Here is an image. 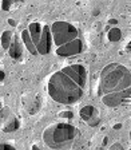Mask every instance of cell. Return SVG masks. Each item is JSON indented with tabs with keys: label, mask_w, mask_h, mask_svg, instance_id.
<instances>
[{
	"label": "cell",
	"mask_w": 131,
	"mask_h": 150,
	"mask_svg": "<svg viewBox=\"0 0 131 150\" xmlns=\"http://www.w3.org/2000/svg\"><path fill=\"white\" fill-rule=\"evenodd\" d=\"M87 70L82 64L67 66L56 71L48 81V94L55 102L71 105L78 102L84 93Z\"/></svg>",
	"instance_id": "cell-1"
},
{
	"label": "cell",
	"mask_w": 131,
	"mask_h": 150,
	"mask_svg": "<svg viewBox=\"0 0 131 150\" xmlns=\"http://www.w3.org/2000/svg\"><path fill=\"white\" fill-rule=\"evenodd\" d=\"M102 102L108 107H118L131 95L130 70L119 63H110L102 70L99 82Z\"/></svg>",
	"instance_id": "cell-2"
},
{
	"label": "cell",
	"mask_w": 131,
	"mask_h": 150,
	"mask_svg": "<svg viewBox=\"0 0 131 150\" xmlns=\"http://www.w3.org/2000/svg\"><path fill=\"white\" fill-rule=\"evenodd\" d=\"M78 133V129L70 123H54L44 130L43 141L51 149H63L74 142Z\"/></svg>",
	"instance_id": "cell-3"
},
{
	"label": "cell",
	"mask_w": 131,
	"mask_h": 150,
	"mask_svg": "<svg viewBox=\"0 0 131 150\" xmlns=\"http://www.w3.org/2000/svg\"><path fill=\"white\" fill-rule=\"evenodd\" d=\"M50 31L56 47L78 39V30L68 22H55L52 27H50Z\"/></svg>",
	"instance_id": "cell-4"
},
{
	"label": "cell",
	"mask_w": 131,
	"mask_h": 150,
	"mask_svg": "<svg viewBox=\"0 0 131 150\" xmlns=\"http://www.w3.org/2000/svg\"><path fill=\"white\" fill-rule=\"evenodd\" d=\"M51 44H52V36H51V31L48 25H43L42 27V34L40 38L37 39V42L35 43V48H36L37 54L46 55L50 52Z\"/></svg>",
	"instance_id": "cell-5"
},
{
	"label": "cell",
	"mask_w": 131,
	"mask_h": 150,
	"mask_svg": "<svg viewBox=\"0 0 131 150\" xmlns=\"http://www.w3.org/2000/svg\"><path fill=\"white\" fill-rule=\"evenodd\" d=\"M82 51H83V42H82L80 39L71 40V42H68V43H66L56 48V54L59 56H63V58L78 55Z\"/></svg>",
	"instance_id": "cell-6"
},
{
	"label": "cell",
	"mask_w": 131,
	"mask_h": 150,
	"mask_svg": "<svg viewBox=\"0 0 131 150\" xmlns=\"http://www.w3.org/2000/svg\"><path fill=\"white\" fill-rule=\"evenodd\" d=\"M8 52L12 59H20V58H22L23 48H22V43H20L18 36L12 38V42H11V44H9V47H8Z\"/></svg>",
	"instance_id": "cell-7"
},
{
	"label": "cell",
	"mask_w": 131,
	"mask_h": 150,
	"mask_svg": "<svg viewBox=\"0 0 131 150\" xmlns=\"http://www.w3.org/2000/svg\"><path fill=\"white\" fill-rule=\"evenodd\" d=\"M19 126H20L19 119L13 115H8V118L4 121L1 130H3L4 133H13V131H16L19 129Z\"/></svg>",
	"instance_id": "cell-8"
},
{
	"label": "cell",
	"mask_w": 131,
	"mask_h": 150,
	"mask_svg": "<svg viewBox=\"0 0 131 150\" xmlns=\"http://www.w3.org/2000/svg\"><path fill=\"white\" fill-rule=\"evenodd\" d=\"M28 34H30V36H31L32 42H34V44L37 42V39L40 38V34H42V25L39 24L37 22H32L30 23V25H28Z\"/></svg>",
	"instance_id": "cell-9"
},
{
	"label": "cell",
	"mask_w": 131,
	"mask_h": 150,
	"mask_svg": "<svg viewBox=\"0 0 131 150\" xmlns=\"http://www.w3.org/2000/svg\"><path fill=\"white\" fill-rule=\"evenodd\" d=\"M80 118L83 119V121H86V122H88L92 117H95L96 115V110H95V107H92V106H90V105H87V106H84V107H82L80 109Z\"/></svg>",
	"instance_id": "cell-10"
},
{
	"label": "cell",
	"mask_w": 131,
	"mask_h": 150,
	"mask_svg": "<svg viewBox=\"0 0 131 150\" xmlns=\"http://www.w3.org/2000/svg\"><path fill=\"white\" fill-rule=\"evenodd\" d=\"M22 39H23V43H24L25 47H27V50L30 51L32 55H36L37 52H36V48H35V44H34V42H32V39H31V36H30L27 30H24V31L22 32Z\"/></svg>",
	"instance_id": "cell-11"
},
{
	"label": "cell",
	"mask_w": 131,
	"mask_h": 150,
	"mask_svg": "<svg viewBox=\"0 0 131 150\" xmlns=\"http://www.w3.org/2000/svg\"><path fill=\"white\" fill-rule=\"evenodd\" d=\"M12 32L11 31H4L3 34H1V36H0V42H1V46H3V48H6V50H8L9 44H11V42H12Z\"/></svg>",
	"instance_id": "cell-12"
},
{
	"label": "cell",
	"mask_w": 131,
	"mask_h": 150,
	"mask_svg": "<svg viewBox=\"0 0 131 150\" xmlns=\"http://www.w3.org/2000/svg\"><path fill=\"white\" fill-rule=\"evenodd\" d=\"M107 38H108L110 42H118L119 39L122 38V31L119 30V28H111L108 31V34H107Z\"/></svg>",
	"instance_id": "cell-13"
},
{
	"label": "cell",
	"mask_w": 131,
	"mask_h": 150,
	"mask_svg": "<svg viewBox=\"0 0 131 150\" xmlns=\"http://www.w3.org/2000/svg\"><path fill=\"white\" fill-rule=\"evenodd\" d=\"M7 118H8V112H7L4 109H1L0 110V125H3L4 121H6Z\"/></svg>",
	"instance_id": "cell-14"
},
{
	"label": "cell",
	"mask_w": 131,
	"mask_h": 150,
	"mask_svg": "<svg viewBox=\"0 0 131 150\" xmlns=\"http://www.w3.org/2000/svg\"><path fill=\"white\" fill-rule=\"evenodd\" d=\"M11 4H12V3H11L9 0H3V1L0 3V7H1V9H3V11H7V9L11 7Z\"/></svg>",
	"instance_id": "cell-15"
},
{
	"label": "cell",
	"mask_w": 131,
	"mask_h": 150,
	"mask_svg": "<svg viewBox=\"0 0 131 150\" xmlns=\"http://www.w3.org/2000/svg\"><path fill=\"white\" fill-rule=\"evenodd\" d=\"M60 117H62V118H67V119H71L72 117H74V114H72L71 111H62L59 114Z\"/></svg>",
	"instance_id": "cell-16"
},
{
	"label": "cell",
	"mask_w": 131,
	"mask_h": 150,
	"mask_svg": "<svg viewBox=\"0 0 131 150\" xmlns=\"http://www.w3.org/2000/svg\"><path fill=\"white\" fill-rule=\"evenodd\" d=\"M87 123H88L90 126H96L98 123H99V118H98V117L95 115V117H92V118H91L90 121L87 122Z\"/></svg>",
	"instance_id": "cell-17"
},
{
	"label": "cell",
	"mask_w": 131,
	"mask_h": 150,
	"mask_svg": "<svg viewBox=\"0 0 131 150\" xmlns=\"http://www.w3.org/2000/svg\"><path fill=\"white\" fill-rule=\"evenodd\" d=\"M0 150H16V149L8 144H0Z\"/></svg>",
	"instance_id": "cell-18"
},
{
	"label": "cell",
	"mask_w": 131,
	"mask_h": 150,
	"mask_svg": "<svg viewBox=\"0 0 131 150\" xmlns=\"http://www.w3.org/2000/svg\"><path fill=\"white\" fill-rule=\"evenodd\" d=\"M108 150H125V147L122 146L120 144H114Z\"/></svg>",
	"instance_id": "cell-19"
},
{
	"label": "cell",
	"mask_w": 131,
	"mask_h": 150,
	"mask_svg": "<svg viewBox=\"0 0 131 150\" xmlns=\"http://www.w3.org/2000/svg\"><path fill=\"white\" fill-rule=\"evenodd\" d=\"M4 78H6V74H4V71H3V70H0V82L3 81Z\"/></svg>",
	"instance_id": "cell-20"
},
{
	"label": "cell",
	"mask_w": 131,
	"mask_h": 150,
	"mask_svg": "<svg viewBox=\"0 0 131 150\" xmlns=\"http://www.w3.org/2000/svg\"><path fill=\"white\" fill-rule=\"evenodd\" d=\"M8 23H9V24H11V25H16V22H15V20H13V19H9V20H8Z\"/></svg>",
	"instance_id": "cell-21"
},
{
	"label": "cell",
	"mask_w": 131,
	"mask_h": 150,
	"mask_svg": "<svg viewBox=\"0 0 131 150\" xmlns=\"http://www.w3.org/2000/svg\"><path fill=\"white\" fill-rule=\"evenodd\" d=\"M108 23H111V24H116L118 22H116L115 19H110V22H108Z\"/></svg>",
	"instance_id": "cell-22"
},
{
	"label": "cell",
	"mask_w": 131,
	"mask_h": 150,
	"mask_svg": "<svg viewBox=\"0 0 131 150\" xmlns=\"http://www.w3.org/2000/svg\"><path fill=\"white\" fill-rule=\"evenodd\" d=\"M1 109H3V107H1V102H0V110H1Z\"/></svg>",
	"instance_id": "cell-23"
},
{
	"label": "cell",
	"mask_w": 131,
	"mask_h": 150,
	"mask_svg": "<svg viewBox=\"0 0 131 150\" xmlns=\"http://www.w3.org/2000/svg\"><path fill=\"white\" fill-rule=\"evenodd\" d=\"M34 150H37V147H36V146H34Z\"/></svg>",
	"instance_id": "cell-24"
}]
</instances>
